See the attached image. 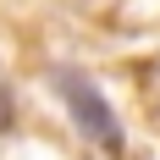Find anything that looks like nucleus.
I'll return each mask as SVG.
<instances>
[{
    "label": "nucleus",
    "mask_w": 160,
    "mask_h": 160,
    "mask_svg": "<svg viewBox=\"0 0 160 160\" xmlns=\"http://www.w3.org/2000/svg\"><path fill=\"white\" fill-rule=\"evenodd\" d=\"M55 88H61L72 122L83 127V138H88V144H99L105 155H116V149H122V122H116V111L105 105V94H99L83 72H55Z\"/></svg>",
    "instance_id": "1"
},
{
    "label": "nucleus",
    "mask_w": 160,
    "mask_h": 160,
    "mask_svg": "<svg viewBox=\"0 0 160 160\" xmlns=\"http://www.w3.org/2000/svg\"><path fill=\"white\" fill-rule=\"evenodd\" d=\"M11 116H17V105H11V83L0 78V132L11 127Z\"/></svg>",
    "instance_id": "2"
}]
</instances>
